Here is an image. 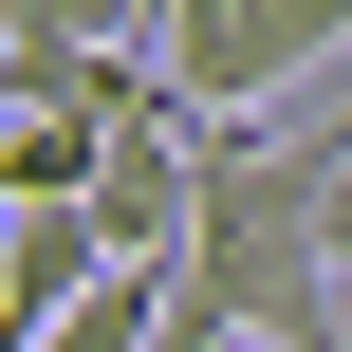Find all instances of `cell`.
Instances as JSON below:
<instances>
[{"label":"cell","mask_w":352,"mask_h":352,"mask_svg":"<svg viewBox=\"0 0 352 352\" xmlns=\"http://www.w3.org/2000/svg\"><path fill=\"white\" fill-rule=\"evenodd\" d=\"M334 148H352V111L334 130H278V111H204V223H186V297L204 316H241V334H278V352H352L334 334Z\"/></svg>","instance_id":"cell-1"},{"label":"cell","mask_w":352,"mask_h":352,"mask_svg":"<svg viewBox=\"0 0 352 352\" xmlns=\"http://www.w3.org/2000/svg\"><path fill=\"white\" fill-rule=\"evenodd\" d=\"M148 56H167L186 111H278L316 56H352V0H167Z\"/></svg>","instance_id":"cell-2"},{"label":"cell","mask_w":352,"mask_h":352,"mask_svg":"<svg viewBox=\"0 0 352 352\" xmlns=\"http://www.w3.org/2000/svg\"><path fill=\"white\" fill-rule=\"evenodd\" d=\"M111 260H130V241H111V204H93V186H56V204H19V241H0V316H19V334H56Z\"/></svg>","instance_id":"cell-3"},{"label":"cell","mask_w":352,"mask_h":352,"mask_svg":"<svg viewBox=\"0 0 352 352\" xmlns=\"http://www.w3.org/2000/svg\"><path fill=\"white\" fill-rule=\"evenodd\" d=\"M167 316H186V260H111L56 334H19V352H167Z\"/></svg>","instance_id":"cell-4"},{"label":"cell","mask_w":352,"mask_h":352,"mask_svg":"<svg viewBox=\"0 0 352 352\" xmlns=\"http://www.w3.org/2000/svg\"><path fill=\"white\" fill-rule=\"evenodd\" d=\"M111 130H130V111H19V130H0V186H19V204L111 186Z\"/></svg>","instance_id":"cell-5"},{"label":"cell","mask_w":352,"mask_h":352,"mask_svg":"<svg viewBox=\"0 0 352 352\" xmlns=\"http://www.w3.org/2000/svg\"><path fill=\"white\" fill-rule=\"evenodd\" d=\"M0 19H19V37H130L148 0H0Z\"/></svg>","instance_id":"cell-6"},{"label":"cell","mask_w":352,"mask_h":352,"mask_svg":"<svg viewBox=\"0 0 352 352\" xmlns=\"http://www.w3.org/2000/svg\"><path fill=\"white\" fill-rule=\"evenodd\" d=\"M167 352H278V334H241V316H204V297H186V316H167Z\"/></svg>","instance_id":"cell-7"},{"label":"cell","mask_w":352,"mask_h":352,"mask_svg":"<svg viewBox=\"0 0 352 352\" xmlns=\"http://www.w3.org/2000/svg\"><path fill=\"white\" fill-rule=\"evenodd\" d=\"M334 260H352V148H334Z\"/></svg>","instance_id":"cell-8"},{"label":"cell","mask_w":352,"mask_h":352,"mask_svg":"<svg viewBox=\"0 0 352 352\" xmlns=\"http://www.w3.org/2000/svg\"><path fill=\"white\" fill-rule=\"evenodd\" d=\"M148 19H167V0H148Z\"/></svg>","instance_id":"cell-9"}]
</instances>
